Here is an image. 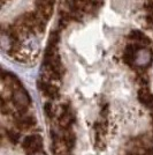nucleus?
I'll return each instance as SVG.
<instances>
[{
	"label": "nucleus",
	"mask_w": 153,
	"mask_h": 155,
	"mask_svg": "<svg viewBox=\"0 0 153 155\" xmlns=\"http://www.w3.org/2000/svg\"><path fill=\"white\" fill-rule=\"evenodd\" d=\"M152 123H153V114H152Z\"/></svg>",
	"instance_id": "nucleus-18"
},
{
	"label": "nucleus",
	"mask_w": 153,
	"mask_h": 155,
	"mask_svg": "<svg viewBox=\"0 0 153 155\" xmlns=\"http://www.w3.org/2000/svg\"><path fill=\"white\" fill-rule=\"evenodd\" d=\"M130 38H133L134 41L138 42V43H140V44H148V43H150V39L147 38L143 32L138 31V30H134V31L131 32Z\"/></svg>",
	"instance_id": "nucleus-11"
},
{
	"label": "nucleus",
	"mask_w": 153,
	"mask_h": 155,
	"mask_svg": "<svg viewBox=\"0 0 153 155\" xmlns=\"http://www.w3.org/2000/svg\"><path fill=\"white\" fill-rule=\"evenodd\" d=\"M36 8H37V13L45 20H50V18L53 14V5L50 4H44V2H38L36 1Z\"/></svg>",
	"instance_id": "nucleus-7"
},
{
	"label": "nucleus",
	"mask_w": 153,
	"mask_h": 155,
	"mask_svg": "<svg viewBox=\"0 0 153 155\" xmlns=\"http://www.w3.org/2000/svg\"><path fill=\"white\" fill-rule=\"evenodd\" d=\"M33 155H46V154H44L43 152H38V153H36V154H33Z\"/></svg>",
	"instance_id": "nucleus-17"
},
{
	"label": "nucleus",
	"mask_w": 153,
	"mask_h": 155,
	"mask_svg": "<svg viewBox=\"0 0 153 155\" xmlns=\"http://www.w3.org/2000/svg\"><path fill=\"white\" fill-rule=\"evenodd\" d=\"M12 101H13L14 105L21 111H24L30 105V102H31L29 94L22 87H15L13 94H12Z\"/></svg>",
	"instance_id": "nucleus-1"
},
{
	"label": "nucleus",
	"mask_w": 153,
	"mask_h": 155,
	"mask_svg": "<svg viewBox=\"0 0 153 155\" xmlns=\"http://www.w3.org/2000/svg\"><path fill=\"white\" fill-rule=\"evenodd\" d=\"M38 2H44V4H50V5H53L55 0H36Z\"/></svg>",
	"instance_id": "nucleus-15"
},
{
	"label": "nucleus",
	"mask_w": 153,
	"mask_h": 155,
	"mask_svg": "<svg viewBox=\"0 0 153 155\" xmlns=\"http://www.w3.org/2000/svg\"><path fill=\"white\" fill-rule=\"evenodd\" d=\"M58 41H59V34L53 31L51 35H50V38H48V45L57 46Z\"/></svg>",
	"instance_id": "nucleus-13"
},
{
	"label": "nucleus",
	"mask_w": 153,
	"mask_h": 155,
	"mask_svg": "<svg viewBox=\"0 0 153 155\" xmlns=\"http://www.w3.org/2000/svg\"><path fill=\"white\" fill-rule=\"evenodd\" d=\"M153 60V52L152 50L147 49V48H143L139 49L138 52L136 53V57H135L134 64L139 67V68H146L150 65L152 64Z\"/></svg>",
	"instance_id": "nucleus-2"
},
{
	"label": "nucleus",
	"mask_w": 153,
	"mask_h": 155,
	"mask_svg": "<svg viewBox=\"0 0 153 155\" xmlns=\"http://www.w3.org/2000/svg\"><path fill=\"white\" fill-rule=\"evenodd\" d=\"M146 8L151 12V13L153 14V1H151V2H148V5H146Z\"/></svg>",
	"instance_id": "nucleus-16"
},
{
	"label": "nucleus",
	"mask_w": 153,
	"mask_h": 155,
	"mask_svg": "<svg viewBox=\"0 0 153 155\" xmlns=\"http://www.w3.org/2000/svg\"><path fill=\"white\" fill-rule=\"evenodd\" d=\"M8 140L12 142V143H17L20 140V133H17V132H15V131H13V130H11V131H8Z\"/></svg>",
	"instance_id": "nucleus-12"
},
{
	"label": "nucleus",
	"mask_w": 153,
	"mask_h": 155,
	"mask_svg": "<svg viewBox=\"0 0 153 155\" xmlns=\"http://www.w3.org/2000/svg\"><path fill=\"white\" fill-rule=\"evenodd\" d=\"M23 148L26 149L29 154H36L40 152V149L43 147V140L42 137L38 134H32V136H28L23 140Z\"/></svg>",
	"instance_id": "nucleus-3"
},
{
	"label": "nucleus",
	"mask_w": 153,
	"mask_h": 155,
	"mask_svg": "<svg viewBox=\"0 0 153 155\" xmlns=\"http://www.w3.org/2000/svg\"><path fill=\"white\" fill-rule=\"evenodd\" d=\"M137 52H138V45H136V44H129L126 48V51H124V54H123L124 63L128 65L134 64L135 57H136V53Z\"/></svg>",
	"instance_id": "nucleus-9"
},
{
	"label": "nucleus",
	"mask_w": 153,
	"mask_h": 155,
	"mask_svg": "<svg viewBox=\"0 0 153 155\" xmlns=\"http://www.w3.org/2000/svg\"><path fill=\"white\" fill-rule=\"evenodd\" d=\"M38 87L39 89L44 93V95H46L50 98H55L59 95V91L55 86L46 82L45 80H39L38 81Z\"/></svg>",
	"instance_id": "nucleus-4"
},
{
	"label": "nucleus",
	"mask_w": 153,
	"mask_h": 155,
	"mask_svg": "<svg viewBox=\"0 0 153 155\" xmlns=\"http://www.w3.org/2000/svg\"><path fill=\"white\" fill-rule=\"evenodd\" d=\"M74 122V115L73 112L69 110V108H66L64 105V109H62V114L60 115L59 118V124L60 126L64 130H68L70 127V125Z\"/></svg>",
	"instance_id": "nucleus-5"
},
{
	"label": "nucleus",
	"mask_w": 153,
	"mask_h": 155,
	"mask_svg": "<svg viewBox=\"0 0 153 155\" xmlns=\"http://www.w3.org/2000/svg\"><path fill=\"white\" fill-rule=\"evenodd\" d=\"M138 100L145 107L153 109V94L147 88H140L138 91Z\"/></svg>",
	"instance_id": "nucleus-6"
},
{
	"label": "nucleus",
	"mask_w": 153,
	"mask_h": 155,
	"mask_svg": "<svg viewBox=\"0 0 153 155\" xmlns=\"http://www.w3.org/2000/svg\"><path fill=\"white\" fill-rule=\"evenodd\" d=\"M75 141H76V138H75V133L73 131H70L69 129L64 130V137H62V142L64 145L67 147V149H71L75 146Z\"/></svg>",
	"instance_id": "nucleus-10"
},
{
	"label": "nucleus",
	"mask_w": 153,
	"mask_h": 155,
	"mask_svg": "<svg viewBox=\"0 0 153 155\" xmlns=\"http://www.w3.org/2000/svg\"><path fill=\"white\" fill-rule=\"evenodd\" d=\"M16 124H17V126H19L20 129L30 130L31 127H33L36 125V120L30 115H23V116H20L16 119Z\"/></svg>",
	"instance_id": "nucleus-8"
},
{
	"label": "nucleus",
	"mask_w": 153,
	"mask_h": 155,
	"mask_svg": "<svg viewBox=\"0 0 153 155\" xmlns=\"http://www.w3.org/2000/svg\"><path fill=\"white\" fill-rule=\"evenodd\" d=\"M152 150H153V147H152Z\"/></svg>",
	"instance_id": "nucleus-19"
},
{
	"label": "nucleus",
	"mask_w": 153,
	"mask_h": 155,
	"mask_svg": "<svg viewBox=\"0 0 153 155\" xmlns=\"http://www.w3.org/2000/svg\"><path fill=\"white\" fill-rule=\"evenodd\" d=\"M44 111L46 114V116L48 118H52V116H53V108H52V104L50 102L44 104Z\"/></svg>",
	"instance_id": "nucleus-14"
}]
</instances>
